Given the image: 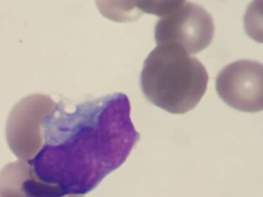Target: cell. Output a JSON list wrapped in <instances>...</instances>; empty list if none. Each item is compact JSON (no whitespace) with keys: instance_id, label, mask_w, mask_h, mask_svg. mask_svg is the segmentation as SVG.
Returning a JSON list of instances; mask_svg holds the SVG:
<instances>
[{"instance_id":"obj_1","label":"cell","mask_w":263,"mask_h":197,"mask_svg":"<svg viewBox=\"0 0 263 197\" xmlns=\"http://www.w3.org/2000/svg\"><path fill=\"white\" fill-rule=\"evenodd\" d=\"M139 137L125 94L86 101L72 113L57 104L45 122L44 145L33 167L63 196L85 195L126 162Z\"/></svg>"},{"instance_id":"obj_2","label":"cell","mask_w":263,"mask_h":197,"mask_svg":"<svg viewBox=\"0 0 263 197\" xmlns=\"http://www.w3.org/2000/svg\"><path fill=\"white\" fill-rule=\"evenodd\" d=\"M208 82V73L201 62L173 45H158L144 62L140 77L146 99L173 114L194 109Z\"/></svg>"},{"instance_id":"obj_3","label":"cell","mask_w":263,"mask_h":197,"mask_svg":"<svg viewBox=\"0 0 263 197\" xmlns=\"http://www.w3.org/2000/svg\"><path fill=\"white\" fill-rule=\"evenodd\" d=\"M57 103L47 96L35 94L14 106L6 124V139L20 160L29 162L44 145V124Z\"/></svg>"},{"instance_id":"obj_4","label":"cell","mask_w":263,"mask_h":197,"mask_svg":"<svg viewBox=\"0 0 263 197\" xmlns=\"http://www.w3.org/2000/svg\"><path fill=\"white\" fill-rule=\"evenodd\" d=\"M214 31L212 15L202 6L187 2L158 20L155 40L157 45H173L196 54L210 46Z\"/></svg>"},{"instance_id":"obj_5","label":"cell","mask_w":263,"mask_h":197,"mask_svg":"<svg viewBox=\"0 0 263 197\" xmlns=\"http://www.w3.org/2000/svg\"><path fill=\"white\" fill-rule=\"evenodd\" d=\"M216 91L229 106L246 113L263 110V64L241 60L226 66L216 78Z\"/></svg>"},{"instance_id":"obj_6","label":"cell","mask_w":263,"mask_h":197,"mask_svg":"<svg viewBox=\"0 0 263 197\" xmlns=\"http://www.w3.org/2000/svg\"><path fill=\"white\" fill-rule=\"evenodd\" d=\"M58 187L43 181L32 165L20 160L0 170V197H61Z\"/></svg>"},{"instance_id":"obj_7","label":"cell","mask_w":263,"mask_h":197,"mask_svg":"<svg viewBox=\"0 0 263 197\" xmlns=\"http://www.w3.org/2000/svg\"><path fill=\"white\" fill-rule=\"evenodd\" d=\"M140 0H96L100 13L116 23H130L142 15L139 9Z\"/></svg>"},{"instance_id":"obj_8","label":"cell","mask_w":263,"mask_h":197,"mask_svg":"<svg viewBox=\"0 0 263 197\" xmlns=\"http://www.w3.org/2000/svg\"><path fill=\"white\" fill-rule=\"evenodd\" d=\"M244 27L247 35L263 43V0H253L244 15Z\"/></svg>"},{"instance_id":"obj_9","label":"cell","mask_w":263,"mask_h":197,"mask_svg":"<svg viewBox=\"0 0 263 197\" xmlns=\"http://www.w3.org/2000/svg\"><path fill=\"white\" fill-rule=\"evenodd\" d=\"M61 197H84L83 195H66V196H63Z\"/></svg>"}]
</instances>
